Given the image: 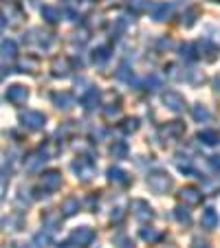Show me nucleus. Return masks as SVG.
I'll return each mask as SVG.
<instances>
[{"mask_svg": "<svg viewBox=\"0 0 220 248\" xmlns=\"http://www.w3.org/2000/svg\"><path fill=\"white\" fill-rule=\"evenodd\" d=\"M117 77L119 79H126V81H132L135 79V73H132L130 68H128V66H121V68L117 70Z\"/></svg>", "mask_w": 220, "mask_h": 248, "instance_id": "58836bf2", "label": "nucleus"}, {"mask_svg": "<svg viewBox=\"0 0 220 248\" xmlns=\"http://www.w3.org/2000/svg\"><path fill=\"white\" fill-rule=\"evenodd\" d=\"M121 130L126 132V134H132V132H136V130H139V119H136V117L126 119V121L121 123Z\"/></svg>", "mask_w": 220, "mask_h": 248, "instance_id": "2f4dec72", "label": "nucleus"}, {"mask_svg": "<svg viewBox=\"0 0 220 248\" xmlns=\"http://www.w3.org/2000/svg\"><path fill=\"white\" fill-rule=\"evenodd\" d=\"M214 86H216V93L220 94V77H216V79H214Z\"/></svg>", "mask_w": 220, "mask_h": 248, "instance_id": "79ce46f5", "label": "nucleus"}, {"mask_svg": "<svg viewBox=\"0 0 220 248\" xmlns=\"http://www.w3.org/2000/svg\"><path fill=\"white\" fill-rule=\"evenodd\" d=\"M145 86H148V90H159V88H163V81H161V77L150 75L148 81H145Z\"/></svg>", "mask_w": 220, "mask_h": 248, "instance_id": "c9c22d12", "label": "nucleus"}, {"mask_svg": "<svg viewBox=\"0 0 220 248\" xmlns=\"http://www.w3.org/2000/svg\"><path fill=\"white\" fill-rule=\"evenodd\" d=\"M20 123H22L27 130L38 132L47 125V114L40 112V110H22V112H20Z\"/></svg>", "mask_w": 220, "mask_h": 248, "instance_id": "39448f33", "label": "nucleus"}, {"mask_svg": "<svg viewBox=\"0 0 220 248\" xmlns=\"http://www.w3.org/2000/svg\"><path fill=\"white\" fill-rule=\"evenodd\" d=\"M119 114H121V106H119V103H108L106 108H103V117H106L108 121L119 119Z\"/></svg>", "mask_w": 220, "mask_h": 248, "instance_id": "c756f323", "label": "nucleus"}, {"mask_svg": "<svg viewBox=\"0 0 220 248\" xmlns=\"http://www.w3.org/2000/svg\"><path fill=\"white\" fill-rule=\"evenodd\" d=\"M130 209H132V216H135L136 220H141V222H148V220L154 217V209H152L145 200H132Z\"/></svg>", "mask_w": 220, "mask_h": 248, "instance_id": "9d476101", "label": "nucleus"}, {"mask_svg": "<svg viewBox=\"0 0 220 248\" xmlns=\"http://www.w3.org/2000/svg\"><path fill=\"white\" fill-rule=\"evenodd\" d=\"M35 244H38V248H47L49 244H51V235L44 233V231L42 233H38L35 235Z\"/></svg>", "mask_w": 220, "mask_h": 248, "instance_id": "4c0bfd02", "label": "nucleus"}, {"mask_svg": "<svg viewBox=\"0 0 220 248\" xmlns=\"http://www.w3.org/2000/svg\"><path fill=\"white\" fill-rule=\"evenodd\" d=\"M99 103H102V93H99L97 88H88V90H86V94L82 97V106H84L88 112L97 110Z\"/></svg>", "mask_w": 220, "mask_h": 248, "instance_id": "a211bd4d", "label": "nucleus"}, {"mask_svg": "<svg viewBox=\"0 0 220 248\" xmlns=\"http://www.w3.org/2000/svg\"><path fill=\"white\" fill-rule=\"evenodd\" d=\"M145 183H148L150 191L159 193V196H165V193H168L169 189L174 187L172 176H169L165 169H152V171H148V178H145Z\"/></svg>", "mask_w": 220, "mask_h": 248, "instance_id": "f03ea898", "label": "nucleus"}, {"mask_svg": "<svg viewBox=\"0 0 220 248\" xmlns=\"http://www.w3.org/2000/svg\"><path fill=\"white\" fill-rule=\"evenodd\" d=\"M192 248H211V244L205 242V239H194V242H192Z\"/></svg>", "mask_w": 220, "mask_h": 248, "instance_id": "a19ab883", "label": "nucleus"}, {"mask_svg": "<svg viewBox=\"0 0 220 248\" xmlns=\"http://www.w3.org/2000/svg\"><path fill=\"white\" fill-rule=\"evenodd\" d=\"M106 173H108V180H110V183H115V185H119V187H128V185L132 183L130 173L123 171L121 167H108Z\"/></svg>", "mask_w": 220, "mask_h": 248, "instance_id": "4468645a", "label": "nucleus"}, {"mask_svg": "<svg viewBox=\"0 0 220 248\" xmlns=\"http://www.w3.org/2000/svg\"><path fill=\"white\" fill-rule=\"evenodd\" d=\"M196 139H198L201 145H207V147H214V145H218L220 143V134L216 130H201Z\"/></svg>", "mask_w": 220, "mask_h": 248, "instance_id": "4be33fe9", "label": "nucleus"}, {"mask_svg": "<svg viewBox=\"0 0 220 248\" xmlns=\"http://www.w3.org/2000/svg\"><path fill=\"white\" fill-rule=\"evenodd\" d=\"M7 185H9V176H7V169H0V200L7 191Z\"/></svg>", "mask_w": 220, "mask_h": 248, "instance_id": "e433bc0d", "label": "nucleus"}, {"mask_svg": "<svg viewBox=\"0 0 220 248\" xmlns=\"http://www.w3.org/2000/svg\"><path fill=\"white\" fill-rule=\"evenodd\" d=\"M70 169H73V173L77 176V180L90 183V180L95 178L97 165H95V160L90 158V156H77V158L73 160V165H70Z\"/></svg>", "mask_w": 220, "mask_h": 248, "instance_id": "7ed1b4c3", "label": "nucleus"}, {"mask_svg": "<svg viewBox=\"0 0 220 248\" xmlns=\"http://www.w3.org/2000/svg\"><path fill=\"white\" fill-rule=\"evenodd\" d=\"M95 242V231L90 226H77L68 235V244L73 248H88Z\"/></svg>", "mask_w": 220, "mask_h": 248, "instance_id": "20e7f679", "label": "nucleus"}, {"mask_svg": "<svg viewBox=\"0 0 220 248\" xmlns=\"http://www.w3.org/2000/svg\"><path fill=\"white\" fill-rule=\"evenodd\" d=\"M24 44L31 48H38V51H49V48L53 46V42H55V38H53V33L44 31V29L40 27H33L29 29L27 33H24Z\"/></svg>", "mask_w": 220, "mask_h": 248, "instance_id": "f257e3e1", "label": "nucleus"}, {"mask_svg": "<svg viewBox=\"0 0 220 248\" xmlns=\"http://www.w3.org/2000/svg\"><path fill=\"white\" fill-rule=\"evenodd\" d=\"M53 103H55L60 110H70L75 106V94L68 93V90H60V93H53L51 94Z\"/></svg>", "mask_w": 220, "mask_h": 248, "instance_id": "f8f14e48", "label": "nucleus"}, {"mask_svg": "<svg viewBox=\"0 0 220 248\" xmlns=\"http://www.w3.org/2000/svg\"><path fill=\"white\" fill-rule=\"evenodd\" d=\"M201 224H203V229H207V231H216V229H218L220 216H218V211H216L214 206H207V209L203 211Z\"/></svg>", "mask_w": 220, "mask_h": 248, "instance_id": "ddd939ff", "label": "nucleus"}, {"mask_svg": "<svg viewBox=\"0 0 220 248\" xmlns=\"http://www.w3.org/2000/svg\"><path fill=\"white\" fill-rule=\"evenodd\" d=\"M2 11H7L5 22H9L11 27H18V24H22L24 11L20 9V5L16 2V0H9V2H5V5H2Z\"/></svg>", "mask_w": 220, "mask_h": 248, "instance_id": "1a4fd4ad", "label": "nucleus"}, {"mask_svg": "<svg viewBox=\"0 0 220 248\" xmlns=\"http://www.w3.org/2000/svg\"><path fill=\"white\" fill-rule=\"evenodd\" d=\"M141 237H143L145 242H159L161 233L156 229H152V226H143V229H141Z\"/></svg>", "mask_w": 220, "mask_h": 248, "instance_id": "7c9ffc66", "label": "nucleus"}, {"mask_svg": "<svg viewBox=\"0 0 220 248\" xmlns=\"http://www.w3.org/2000/svg\"><path fill=\"white\" fill-rule=\"evenodd\" d=\"M161 101H163L165 108L172 110V112H176V114L185 112V108H187L185 97H183L181 93H176V90H165V93H161Z\"/></svg>", "mask_w": 220, "mask_h": 248, "instance_id": "423d86ee", "label": "nucleus"}, {"mask_svg": "<svg viewBox=\"0 0 220 248\" xmlns=\"http://www.w3.org/2000/svg\"><path fill=\"white\" fill-rule=\"evenodd\" d=\"M150 14L156 22H163V20H168L169 14H172V5H169V2H156V5L150 7Z\"/></svg>", "mask_w": 220, "mask_h": 248, "instance_id": "412c9836", "label": "nucleus"}, {"mask_svg": "<svg viewBox=\"0 0 220 248\" xmlns=\"http://www.w3.org/2000/svg\"><path fill=\"white\" fill-rule=\"evenodd\" d=\"M174 216H176V220L181 222V224H185V226H189V224H192V213H189V209H187V206L178 204L176 209H174Z\"/></svg>", "mask_w": 220, "mask_h": 248, "instance_id": "c85d7f7f", "label": "nucleus"}, {"mask_svg": "<svg viewBox=\"0 0 220 248\" xmlns=\"http://www.w3.org/2000/svg\"><path fill=\"white\" fill-rule=\"evenodd\" d=\"M163 248H174V246H172V244H168V246H163Z\"/></svg>", "mask_w": 220, "mask_h": 248, "instance_id": "49530a36", "label": "nucleus"}, {"mask_svg": "<svg viewBox=\"0 0 220 248\" xmlns=\"http://www.w3.org/2000/svg\"><path fill=\"white\" fill-rule=\"evenodd\" d=\"M42 18L47 20L49 24H57L62 20V11L57 9V7H53V5H44L42 7Z\"/></svg>", "mask_w": 220, "mask_h": 248, "instance_id": "b1692460", "label": "nucleus"}, {"mask_svg": "<svg viewBox=\"0 0 220 248\" xmlns=\"http://www.w3.org/2000/svg\"><path fill=\"white\" fill-rule=\"evenodd\" d=\"M196 48H198V57H205L207 62H216V57H218V46L214 42H209V40L198 42Z\"/></svg>", "mask_w": 220, "mask_h": 248, "instance_id": "6ab92c4d", "label": "nucleus"}, {"mask_svg": "<svg viewBox=\"0 0 220 248\" xmlns=\"http://www.w3.org/2000/svg\"><path fill=\"white\" fill-rule=\"evenodd\" d=\"M40 187L47 193H55L57 189H62V171L57 169H49L40 176Z\"/></svg>", "mask_w": 220, "mask_h": 248, "instance_id": "0eeeda50", "label": "nucleus"}, {"mask_svg": "<svg viewBox=\"0 0 220 248\" xmlns=\"http://www.w3.org/2000/svg\"><path fill=\"white\" fill-rule=\"evenodd\" d=\"M29 68H38V62L33 60V57H27V60H22V62L18 64V70H20V73H31Z\"/></svg>", "mask_w": 220, "mask_h": 248, "instance_id": "f704fd0d", "label": "nucleus"}, {"mask_svg": "<svg viewBox=\"0 0 220 248\" xmlns=\"http://www.w3.org/2000/svg\"><path fill=\"white\" fill-rule=\"evenodd\" d=\"M5 24H7V22H5V18H2V14H0V31L5 29Z\"/></svg>", "mask_w": 220, "mask_h": 248, "instance_id": "37998d69", "label": "nucleus"}, {"mask_svg": "<svg viewBox=\"0 0 220 248\" xmlns=\"http://www.w3.org/2000/svg\"><path fill=\"white\" fill-rule=\"evenodd\" d=\"M5 97H7V101L14 103V106H24V103L29 101V97H31V93H29L27 86L14 84V86H9V88H7Z\"/></svg>", "mask_w": 220, "mask_h": 248, "instance_id": "6e6552de", "label": "nucleus"}, {"mask_svg": "<svg viewBox=\"0 0 220 248\" xmlns=\"http://www.w3.org/2000/svg\"><path fill=\"white\" fill-rule=\"evenodd\" d=\"M198 14H201V11H198V7H192L187 14H183V24H185V27H192V24L196 22V16Z\"/></svg>", "mask_w": 220, "mask_h": 248, "instance_id": "72a5a7b5", "label": "nucleus"}, {"mask_svg": "<svg viewBox=\"0 0 220 248\" xmlns=\"http://www.w3.org/2000/svg\"><path fill=\"white\" fill-rule=\"evenodd\" d=\"M70 62L68 57H55L51 64V75L53 77H68L70 75Z\"/></svg>", "mask_w": 220, "mask_h": 248, "instance_id": "f3484780", "label": "nucleus"}, {"mask_svg": "<svg viewBox=\"0 0 220 248\" xmlns=\"http://www.w3.org/2000/svg\"><path fill=\"white\" fill-rule=\"evenodd\" d=\"M0 60L7 62V64L18 60V44L14 40H2L0 42Z\"/></svg>", "mask_w": 220, "mask_h": 248, "instance_id": "9b49d317", "label": "nucleus"}, {"mask_svg": "<svg viewBox=\"0 0 220 248\" xmlns=\"http://www.w3.org/2000/svg\"><path fill=\"white\" fill-rule=\"evenodd\" d=\"M209 167H211V171L220 176V156H209Z\"/></svg>", "mask_w": 220, "mask_h": 248, "instance_id": "ea45409f", "label": "nucleus"}, {"mask_svg": "<svg viewBox=\"0 0 220 248\" xmlns=\"http://www.w3.org/2000/svg\"><path fill=\"white\" fill-rule=\"evenodd\" d=\"M22 229V216H7L2 220V231H20Z\"/></svg>", "mask_w": 220, "mask_h": 248, "instance_id": "cd10ccee", "label": "nucleus"}, {"mask_svg": "<svg viewBox=\"0 0 220 248\" xmlns=\"http://www.w3.org/2000/svg\"><path fill=\"white\" fill-rule=\"evenodd\" d=\"M159 132H161V136H163V139H181V136L185 134V123L169 121V123H165Z\"/></svg>", "mask_w": 220, "mask_h": 248, "instance_id": "2eb2a0df", "label": "nucleus"}, {"mask_svg": "<svg viewBox=\"0 0 220 248\" xmlns=\"http://www.w3.org/2000/svg\"><path fill=\"white\" fill-rule=\"evenodd\" d=\"M80 198H75V196H68L64 202H62V206H60V216L62 217H73V216H77L80 213Z\"/></svg>", "mask_w": 220, "mask_h": 248, "instance_id": "dca6fc26", "label": "nucleus"}, {"mask_svg": "<svg viewBox=\"0 0 220 248\" xmlns=\"http://www.w3.org/2000/svg\"><path fill=\"white\" fill-rule=\"evenodd\" d=\"M93 64H97V66H103L108 60H110V46H97L93 51Z\"/></svg>", "mask_w": 220, "mask_h": 248, "instance_id": "bb28decb", "label": "nucleus"}, {"mask_svg": "<svg viewBox=\"0 0 220 248\" xmlns=\"http://www.w3.org/2000/svg\"><path fill=\"white\" fill-rule=\"evenodd\" d=\"M192 117L196 119L198 123H209L211 121V112L207 106H203V103H194L192 106Z\"/></svg>", "mask_w": 220, "mask_h": 248, "instance_id": "5701e85b", "label": "nucleus"}, {"mask_svg": "<svg viewBox=\"0 0 220 248\" xmlns=\"http://www.w3.org/2000/svg\"><path fill=\"white\" fill-rule=\"evenodd\" d=\"M108 5H117V2H121V0H106Z\"/></svg>", "mask_w": 220, "mask_h": 248, "instance_id": "a18cd8bd", "label": "nucleus"}, {"mask_svg": "<svg viewBox=\"0 0 220 248\" xmlns=\"http://www.w3.org/2000/svg\"><path fill=\"white\" fill-rule=\"evenodd\" d=\"M211 2H218V5H220V0H211Z\"/></svg>", "mask_w": 220, "mask_h": 248, "instance_id": "de8ad7c7", "label": "nucleus"}, {"mask_svg": "<svg viewBox=\"0 0 220 248\" xmlns=\"http://www.w3.org/2000/svg\"><path fill=\"white\" fill-rule=\"evenodd\" d=\"M5 77H7V70H2V68H0V81L5 79Z\"/></svg>", "mask_w": 220, "mask_h": 248, "instance_id": "c03bdc74", "label": "nucleus"}, {"mask_svg": "<svg viewBox=\"0 0 220 248\" xmlns=\"http://www.w3.org/2000/svg\"><path fill=\"white\" fill-rule=\"evenodd\" d=\"M181 200L185 202V204H201L203 191L198 187H183L181 189Z\"/></svg>", "mask_w": 220, "mask_h": 248, "instance_id": "aec40b11", "label": "nucleus"}, {"mask_svg": "<svg viewBox=\"0 0 220 248\" xmlns=\"http://www.w3.org/2000/svg\"><path fill=\"white\" fill-rule=\"evenodd\" d=\"M110 156H113V158H119V160L128 158V143L126 140H115L113 145H110Z\"/></svg>", "mask_w": 220, "mask_h": 248, "instance_id": "a878e982", "label": "nucleus"}, {"mask_svg": "<svg viewBox=\"0 0 220 248\" xmlns=\"http://www.w3.org/2000/svg\"><path fill=\"white\" fill-rule=\"evenodd\" d=\"M115 246L117 248H135V244H132V239L128 237V235H123V233H119V235H115Z\"/></svg>", "mask_w": 220, "mask_h": 248, "instance_id": "473e14b6", "label": "nucleus"}, {"mask_svg": "<svg viewBox=\"0 0 220 248\" xmlns=\"http://www.w3.org/2000/svg\"><path fill=\"white\" fill-rule=\"evenodd\" d=\"M178 51H181V57L185 62H196L198 60V48H196V44H192V42L181 44V46H178Z\"/></svg>", "mask_w": 220, "mask_h": 248, "instance_id": "393cba45", "label": "nucleus"}]
</instances>
